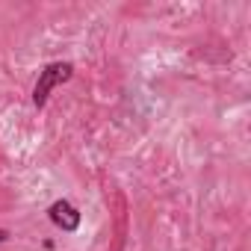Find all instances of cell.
<instances>
[{
	"instance_id": "obj_1",
	"label": "cell",
	"mask_w": 251,
	"mask_h": 251,
	"mask_svg": "<svg viewBox=\"0 0 251 251\" xmlns=\"http://www.w3.org/2000/svg\"><path fill=\"white\" fill-rule=\"evenodd\" d=\"M74 77V65L71 62H50L39 71V80H36V89H33V103L36 109H42L50 98V92L59 86V83H68Z\"/></svg>"
},
{
	"instance_id": "obj_2",
	"label": "cell",
	"mask_w": 251,
	"mask_h": 251,
	"mask_svg": "<svg viewBox=\"0 0 251 251\" xmlns=\"http://www.w3.org/2000/svg\"><path fill=\"white\" fill-rule=\"evenodd\" d=\"M48 216H50V222L56 225V227H62L65 233H74L77 227H80V213H77V207L71 204V201H53L50 204V210H48Z\"/></svg>"
},
{
	"instance_id": "obj_3",
	"label": "cell",
	"mask_w": 251,
	"mask_h": 251,
	"mask_svg": "<svg viewBox=\"0 0 251 251\" xmlns=\"http://www.w3.org/2000/svg\"><path fill=\"white\" fill-rule=\"evenodd\" d=\"M9 239V230H3V227H0V242H6Z\"/></svg>"
}]
</instances>
